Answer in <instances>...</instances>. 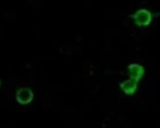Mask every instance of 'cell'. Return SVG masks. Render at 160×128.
I'll return each instance as SVG.
<instances>
[{
    "instance_id": "cell-2",
    "label": "cell",
    "mask_w": 160,
    "mask_h": 128,
    "mask_svg": "<svg viewBox=\"0 0 160 128\" xmlns=\"http://www.w3.org/2000/svg\"><path fill=\"white\" fill-rule=\"evenodd\" d=\"M33 98V93L30 88L23 87L17 93L16 99L18 102L22 105H26L32 101Z\"/></svg>"
},
{
    "instance_id": "cell-1",
    "label": "cell",
    "mask_w": 160,
    "mask_h": 128,
    "mask_svg": "<svg viewBox=\"0 0 160 128\" xmlns=\"http://www.w3.org/2000/svg\"><path fill=\"white\" fill-rule=\"evenodd\" d=\"M130 17L133 19L135 24L140 27L147 26L152 20V13L145 9H140Z\"/></svg>"
},
{
    "instance_id": "cell-4",
    "label": "cell",
    "mask_w": 160,
    "mask_h": 128,
    "mask_svg": "<svg viewBox=\"0 0 160 128\" xmlns=\"http://www.w3.org/2000/svg\"><path fill=\"white\" fill-rule=\"evenodd\" d=\"M138 82L132 79H129L123 81L120 85L121 89L127 95H132L135 93L138 88Z\"/></svg>"
},
{
    "instance_id": "cell-3",
    "label": "cell",
    "mask_w": 160,
    "mask_h": 128,
    "mask_svg": "<svg viewBox=\"0 0 160 128\" xmlns=\"http://www.w3.org/2000/svg\"><path fill=\"white\" fill-rule=\"evenodd\" d=\"M130 73L131 79L138 81L143 76L144 69L143 67L138 64H132L128 66Z\"/></svg>"
},
{
    "instance_id": "cell-5",
    "label": "cell",
    "mask_w": 160,
    "mask_h": 128,
    "mask_svg": "<svg viewBox=\"0 0 160 128\" xmlns=\"http://www.w3.org/2000/svg\"><path fill=\"white\" fill-rule=\"evenodd\" d=\"M0 85H1V81H0Z\"/></svg>"
}]
</instances>
